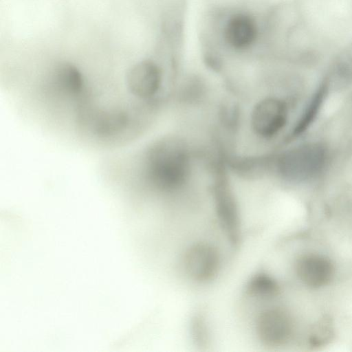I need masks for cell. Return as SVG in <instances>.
Here are the masks:
<instances>
[{"label": "cell", "mask_w": 352, "mask_h": 352, "mask_svg": "<svg viewBox=\"0 0 352 352\" xmlns=\"http://www.w3.org/2000/svg\"><path fill=\"white\" fill-rule=\"evenodd\" d=\"M210 15L206 43L217 56H264V10L236 5L214 9Z\"/></svg>", "instance_id": "obj_1"}, {"label": "cell", "mask_w": 352, "mask_h": 352, "mask_svg": "<svg viewBox=\"0 0 352 352\" xmlns=\"http://www.w3.org/2000/svg\"><path fill=\"white\" fill-rule=\"evenodd\" d=\"M329 152L322 144L313 142L292 148L266 160L268 168L278 177L292 182L312 180L327 166Z\"/></svg>", "instance_id": "obj_2"}, {"label": "cell", "mask_w": 352, "mask_h": 352, "mask_svg": "<svg viewBox=\"0 0 352 352\" xmlns=\"http://www.w3.org/2000/svg\"><path fill=\"white\" fill-rule=\"evenodd\" d=\"M182 270L191 281L205 284L214 280L221 267V255L216 246L206 242L190 245L182 258Z\"/></svg>", "instance_id": "obj_3"}, {"label": "cell", "mask_w": 352, "mask_h": 352, "mask_svg": "<svg viewBox=\"0 0 352 352\" xmlns=\"http://www.w3.org/2000/svg\"><path fill=\"white\" fill-rule=\"evenodd\" d=\"M294 320L290 313L280 307L262 309L255 321L256 334L266 346H283L291 340L294 332Z\"/></svg>", "instance_id": "obj_4"}, {"label": "cell", "mask_w": 352, "mask_h": 352, "mask_svg": "<svg viewBox=\"0 0 352 352\" xmlns=\"http://www.w3.org/2000/svg\"><path fill=\"white\" fill-rule=\"evenodd\" d=\"M213 204L219 226L232 247L241 242L242 225L237 199L228 186L225 177L216 188Z\"/></svg>", "instance_id": "obj_5"}, {"label": "cell", "mask_w": 352, "mask_h": 352, "mask_svg": "<svg viewBox=\"0 0 352 352\" xmlns=\"http://www.w3.org/2000/svg\"><path fill=\"white\" fill-rule=\"evenodd\" d=\"M294 270L298 279L312 289L328 285L335 275V267L331 260L316 253L299 256L295 261Z\"/></svg>", "instance_id": "obj_6"}, {"label": "cell", "mask_w": 352, "mask_h": 352, "mask_svg": "<svg viewBox=\"0 0 352 352\" xmlns=\"http://www.w3.org/2000/svg\"><path fill=\"white\" fill-rule=\"evenodd\" d=\"M330 85L326 77L311 96L306 108L291 132V138H298L305 133L316 119L329 93Z\"/></svg>", "instance_id": "obj_7"}, {"label": "cell", "mask_w": 352, "mask_h": 352, "mask_svg": "<svg viewBox=\"0 0 352 352\" xmlns=\"http://www.w3.org/2000/svg\"><path fill=\"white\" fill-rule=\"evenodd\" d=\"M244 292L245 296L250 298L264 301L278 296L280 292V287L276 280L271 275L259 272L248 280Z\"/></svg>", "instance_id": "obj_8"}, {"label": "cell", "mask_w": 352, "mask_h": 352, "mask_svg": "<svg viewBox=\"0 0 352 352\" xmlns=\"http://www.w3.org/2000/svg\"><path fill=\"white\" fill-rule=\"evenodd\" d=\"M327 78L341 86L352 83V54H345L338 58L332 67L330 77Z\"/></svg>", "instance_id": "obj_9"}, {"label": "cell", "mask_w": 352, "mask_h": 352, "mask_svg": "<svg viewBox=\"0 0 352 352\" xmlns=\"http://www.w3.org/2000/svg\"><path fill=\"white\" fill-rule=\"evenodd\" d=\"M333 329L329 318L319 320L311 328L308 338L309 344L313 348L325 345L332 340Z\"/></svg>", "instance_id": "obj_10"}]
</instances>
